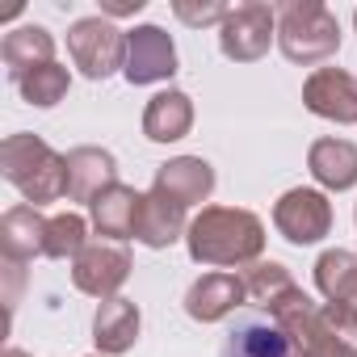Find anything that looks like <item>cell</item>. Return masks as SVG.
I'll return each mask as SVG.
<instances>
[{"mask_svg":"<svg viewBox=\"0 0 357 357\" xmlns=\"http://www.w3.org/2000/svg\"><path fill=\"white\" fill-rule=\"evenodd\" d=\"M185 248L198 265L211 269L257 265L265 252V223L240 206H202V215L185 231Z\"/></svg>","mask_w":357,"mask_h":357,"instance_id":"cell-1","label":"cell"},{"mask_svg":"<svg viewBox=\"0 0 357 357\" xmlns=\"http://www.w3.org/2000/svg\"><path fill=\"white\" fill-rule=\"evenodd\" d=\"M0 176L26 198V206L59 202L68 194V155H59L38 135H9L0 143Z\"/></svg>","mask_w":357,"mask_h":357,"instance_id":"cell-2","label":"cell"},{"mask_svg":"<svg viewBox=\"0 0 357 357\" xmlns=\"http://www.w3.org/2000/svg\"><path fill=\"white\" fill-rule=\"evenodd\" d=\"M278 47L290 63H324L340 51V22L319 0H286L278 5Z\"/></svg>","mask_w":357,"mask_h":357,"instance_id":"cell-3","label":"cell"},{"mask_svg":"<svg viewBox=\"0 0 357 357\" xmlns=\"http://www.w3.org/2000/svg\"><path fill=\"white\" fill-rule=\"evenodd\" d=\"M68 55L89 80H109L126 68V34L109 17H80L68 26Z\"/></svg>","mask_w":357,"mask_h":357,"instance_id":"cell-4","label":"cell"},{"mask_svg":"<svg viewBox=\"0 0 357 357\" xmlns=\"http://www.w3.org/2000/svg\"><path fill=\"white\" fill-rule=\"evenodd\" d=\"M273 38H278V9L265 5V0L236 5L227 22L219 26V51L236 63H257Z\"/></svg>","mask_w":357,"mask_h":357,"instance_id":"cell-5","label":"cell"},{"mask_svg":"<svg viewBox=\"0 0 357 357\" xmlns=\"http://www.w3.org/2000/svg\"><path fill=\"white\" fill-rule=\"evenodd\" d=\"M130 278V252L114 240H89L84 252L72 261V286L93 298H118V290Z\"/></svg>","mask_w":357,"mask_h":357,"instance_id":"cell-6","label":"cell"},{"mask_svg":"<svg viewBox=\"0 0 357 357\" xmlns=\"http://www.w3.org/2000/svg\"><path fill=\"white\" fill-rule=\"evenodd\" d=\"M273 227L290 244H298V248L319 244L332 231V202L319 190H303V185L298 190H286L278 198V206H273Z\"/></svg>","mask_w":357,"mask_h":357,"instance_id":"cell-7","label":"cell"},{"mask_svg":"<svg viewBox=\"0 0 357 357\" xmlns=\"http://www.w3.org/2000/svg\"><path fill=\"white\" fill-rule=\"evenodd\" d=\"M126 84L143 89V84H160L168 76H176V47L160 26H135L126 30V68H122Z\"/></svg>","mask_w":357,"mask_h":357,"instance_id":"cell-8","label":"cell"},{"mask_svg":"<svg viewBox=\"0 0 357 357\" xmlns=\"http://www.w3.org/2000/svg\"><path fill=\"white\" fill-rule=\"evenodd\" d=\"M303 105L315 118L353 126L357 122V76L344 68H315L303 84Z\"/></svg>","mask_w":357,"mask_h":357,"instance_id":"cell-9","label":"cell"},{"mask_svg":"<svg viewBox=\"0 0 357 357\" xmlns=\"http://www.w3.org/2000/svg\"><path fill=\"white\" fill-rule=\"evenodd\" d=\"M151 190L168 194L172 202H181L185 211L202 206L215 194V168L202 155H176V160H168V164L155 168V185Z\"/></svg>","mask_w":357,"mask_h":357,"instance_id":"cell-10","label":"cell"},{"mask_svg":"<svg viewBox=\"0 0 357 357\" xmlns=\"http://www.w3.org/2000/svg\"><path fill=\"white\" fill-rule=\"evenodd\" d=\"M118 185V160L105 147H72L68 151V198L72 202H97L105 190Z\"/></svg>","mask_w":357,"mask_h":357,"instance_id":"cell-11","label":"cell"},{"mask_svg":"<svg viewBox=\"0 0 357 357\" xmlns=\"http://www.w3.org/2000/svg\"><path fill=\"white\" fill-rule=\"evenodd\" d=\"M185 231H190V223H185V206L181 202H172L160 190L143 194L139 215H135V240L143 248H172Z\"/></svg>","mask_w":357,"mask_h":357,"instance_id":"cell-12","label":"cell"},{"mask_svg":"<svg viewBox=\"0 0 357 357\" xmlns=\"http://www.w3.org/2000/svg\"><path fill=\"white\" fill-rule=\"evenodd\" d=\"M244 303H248V294H244L240 273H206L185 290V315L198 324H219L223 315H231Z\"/></svg>","mask_w":357,"mask_h":357,"instance_id":"cell-13","label":"cell"},{"mask_svg":"<svg viewBox=\"0 0 357 357\" xmlns=\"http://www.w3.org/2000/svg\"><path fill=\"white\" fill-rule=\"evenodd\" d=\"M139 328H143V315L130 298H105L93 315V340L105 357H118V353H130L135 340H139Z\"/></svg>","mask_w":357,"mask_h":357,"instance_id":"cell-14","label":"cell"},{"mask_svg":"<svg viewBox=\"0 0 357 357\" xmlns=\"http://www.w3.org/2000/svg\"><path fill=\"white\" fill-rule=\"evenodd\" d=\"M0 59L9 68V80L17 84L34 68L55 63V34L47 26H17V30L5 34V43H0Z\"/></svg>","mask_w":357,"mask_h":357,"instance_id":"cell-15","label":"cell"},{"mask_svg":"<svg viewBox=\"0 0 357 357\" xmlns=\"http://www.w3.org/2000/svg\"><path fill=\"white\" fill-rule=\"evenodd\" d=\"M307 168L324 190L344 194V190L357 185V143H349V139H315L311 151H307Z\"/></svg>","mask_w":357,"mask_h":357,"instance_id":"cell-16","label":"cell"},{"mask_svg":"<svg viewBox=\"0 0 357 357\" xmlns=\"http://www.w3.org/2000/svg\"><path fill=\"white\" fill-rule=\"evenodd\" d=\"M47 223L38 215V206H13L0 219V248H5V261H34L47 257Z\"/></svg>","mask_w":357,"mask_h":357,"instance_id":"cell-17","label":"cell"},{"mask_svg":"<svg viewBox=\"0 0 357 357\" xmlns=\"http://www.w3.org/2000/svg\"><path fill=\"white\" fill-rule=\"evenodd\" d=\"M190 126H194V101L181 89L155 93L143 109V135L151 143H176V139L190 135Z\"/></svg>","mask_w":357,"mask_h":357,"instance_id":"cell-18","label":"cell"},{"mask_svg":"<svg viewBox=\"0 0 357 357\" xmlns=\"http://www.w3.org/2000/svg\"><path fill=\"white\" fill-rule=\"evenodd\" d=\"M223 357H298V349L273 319H244L227 336Z\"/></svg>","mask_w":357,"mask_h":357,"instance_id":"cell-19","label":"cell"},{"mask_svg":"<svg viewBox=\"0 0 357 357\" xmlns=\"http://www.w3.org/2000/svg\"><path fill=\"white\" fill-rule=\"evenodd\" d=\"M139 202H143V194L130 190V185H114V190H105V194L93 202V227H97V236H101V240H114V244L135 240V215H139Z\"/></svg>","mask_w":357,"mask_h":357,"instance_id":"cell-20","label":"cell"},{"mask_svg":"<svg viewBox=\"0 0 357 357\" xmlns=\"http://www.w3.org/2000/svg\"><path fill=\"white\" fill-rule=\"evenodd\" d=\"M315 286L328 303L336 307H349L357 315V252H344V248H328L319 261H315Z\"/></svg>","mask_w":357,"mask_h":357,"instance_id":"cell-21","label":"cell"},{"mask_svg":"<svg viewBox=\"0 0 357 357\" xmlns=\"http://www.w3.org/2000/svg\"><path fill=\"white\" fill-rule=\"evenodd\" d=\"M240 282H244V294H248V303L252 307H273L286 290H294V278H290V269L282 265V261H257V265H248L244 273H240Z\"/></svg>","mask_w":357,"mask_h":357,"instance_id":"cell-22","label":"cell"},{"mask_svg":"<svg viewBox=\"0 0 357 357\" xmlns=\"http://www.w3.org/2000/svg\"><path fill=\"white\" fill-rule=\"evenodd\" d=\"M68 89H72V76H68V68H63V63L34 68L30 76H22V80H17V93H22V97H26V105H34V109H55V105L68 97Z\"/></svg>","mask_w":357,"mask_h":357,"instance_id":"cell-23","label":"cell"},{"mask_svg":"<svg viewBox=\"0 0 357 357\" xmlns=\"http://www.w3.org/2000/svg\"><path fill=\"white\" fill-rule=\"evenodd\" d=\"M84 244H89V223L80 219V215H55L51 223H47V257L51 261H76L80 252H84Z\"/></svg>","mask_w":357,"mask_h":357,"instance_id":"cell-24","label":"cell"},{"mask_svg":"<svg viewBox=\"0 0 357 357\" xmlns=\"http://www.w3.org/2000/svg\"><path fill=\"white\" fill-rule=\"evenodd\" d=\"M172 13L176 17H181L185 26H211V22H227V5H215V0H211V5H190V0H176V5H172Z\"/></svg>","mask_w":357,"mask_h":357,"instance_id":"cell-25","label":"cell"},{"mask_svg":"<svg viewBox=\"0 0 357 357\" xmlns=\"http://www.w3.org/2000/svg\"><path fill=\"white\" fill-rule=\"evenodd\" d=\"M147 0H101V17H130V13H143Z\"/></svg>","mask_w":357,"mask_h":357,"instance_id":"cell-26","label":"cell"},{"mask_svg":"<svg viewBox=\"0 0 357 357\" xmlns=\"http://www.w3.org/2000/svg\"><path fill=\"white\" fill-rule=\"evenodd\" d=\"M5 357H30V353H22V349H5Z\"/></svg>","mask_w":357,"mask_h":357,"instance_id":"cell-27","label":"cell"},{"mask_svg":"<svg viewBox=\"0 0 357 357\" xmlns=\"http://www.w3.org/2000/svg\"><path fill=\"white\" fill-rule=\"evenodd\" d=\"M353 26H357V13H353Z\"/></svg>","mask_w":357,"mask_h":357,"instance_id":"cell-28","label":"cell"},{"mask_svg":"<svg viewBox=\"0 0 357 357\" xmlns=\"http://www.w3.org/2000/svg\"><path fill=\"white\" fill-rule=\"evenodd\" d=\"M97 357H101V353H97Z\"/></svg>","mask_w":357,"mask_h":357,"instance_id":"cell-29","label":"cell"}]
</instances>
